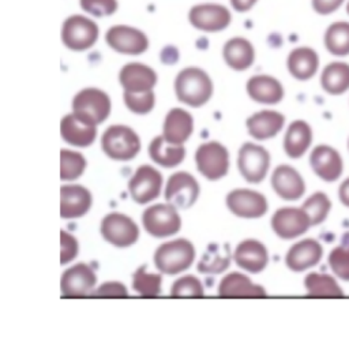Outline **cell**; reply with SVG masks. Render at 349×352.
I'll use <instances>...</instances> for the list:
<instances>
[{"mask_svg": "<svg viewBox=\"0 0 349 352\" xmlns=\"http://www.w3.org/2000/svg\"><path fill=\"white\" fill-rule=\"evenodd\" d=\"M271 187L275 194L286 201H296L306 192V183L302 175L291 166H278L271 175Z\"/></svg>", "mask_w": 349, "mask_h": 352, "instance_id": "cell-19", "label": "cell"}, {"mask_svg": "<svg viewBox=\"0 0 349 352\" xmlns=\"http://www.w3.org/2000/svg\"><path fill=\"white\" fill-rule=\"evenodd\" d=\"M87 159L73 151H60V179L62 180H76L85 173Z\"/></svg>", "mask_w": 349, "mask_h": 352, "instance_id": "cell-38", "label": "cell"}, {"mask_svg": "<svg viewBox=\"0 0 349 352\" xmlns=\"http://www.w3.org/2000/svg\"><path fill=\"white\" fill-rule=\"evenodd\" d=\"M124 104L126 107L138 115H146L149 113L156 104V96L153 90L149 91H142V93H131V91H124L123 93Z\"/></svg>", "mask_w": 349, "mask_h": 352, "instance_id": "cell-39", "label": "cell"}, {"mask_svg": "<svg viewBox=\"0 0 349 352\" xmlns=\"http://www.w3.org/2000/svg\"><path fill=\"white\" fill-rule=\"evenodd\" d=\"M106 44L116 52L123 55H141L149 48L148 36L128 25H115L106 30Z\"/></svg>", "mask_w": 349, "mask_h": 352, "instance_id": "cell-9", "label": "cell"}, {"mask_svg": "<svg viewBox=\"0 0 349 352\" xmlns=\"http://www.w3.org/2000/svg\"><path fill=\"white\" fill-rule=\"evenodd\" d=\"M111 107V97L101 89H82L73 100V113L93 126L101 124L108 119Z\"/></svg>", "mask_w": 349, "mask_h": 352, "instance_id": "cell-3", "label": "cell"}, {"mask_svg": "<svg viewBox=\"0 0 349 352\" xmlns=\"http://www.w3.org/2000/svg\"><path fill=\"white\" fill-rule=\"evenodd\" d=\"M249 96L261 104L274 105L284 98V87L281 82L270 76H254L247 81Z\"/></svg>", "mask_w": 349, "mask_h": 352, "instance_id": "cell-30", "label": "cell"}, {"mask_svg": "<svg viewBox=\"0 0 349 352\" xmlns=\"http://www.w3.org/2000/svg\"><path fill=\"white\" fill-rule=\"evenodd\" d=\"M347 12H348V15H349V1H348V4H347Z\"/></svg>", "mask_w": 349, "mask_h": 352, "instance_id": "cell-48", "label": "cell"}, {"mask_svg": "<svg viewBox=\"0 0 349 352\" xmlns=\"http://www.w3.org/2000/svg\"><path fill=\"white\" fill-rule=\"evenodd\" d=\"M93 296H100V298H127L128 292L127 288L122 283H104L100 288L91 292Z\"/></svg>", "mask_w": 349, "mask_h": 352, "instance_id": "cell-44", "label": "cell"}, {"mask_svg": "<svg viewBox=\"0 0 349 352\" xmlns=\"http://www.w3.org/2000/svg\"><path fill=\"white\" fill-rule=\"evenodd\" d=\"M149 156L156 164L166 168H172L184 160L185 149L183 145L171 144L163 135H160L150 142Z\"/></svg>", "mask_w": 349, "mask_h": 352, "instance_id": "cell-31", "label": "cell"}, {"mask_svg": "<svg viewBox=\"0 0 349 352\" xmlns=\"http://www.w3.org/2000/svg\"><path fill=\"white\" fill-rule=\"evenodd\" d=\"M188 21L195 29L201 32L216 33L225 30L231 25L232 15L225 6L206 3L191 7L188 12Z\"/></svg>", "mask_w": 349, "mask_h": 352, "instance_id": "cell-10", "label": "cell"}, {"mask_svg": "<svg viewBox=\"0 0 349 352\" xmlns=\"http://www.w3.org/2000/svg\"><path fill=\"white\" fill-rule=\"evenodd\" d=\"M270 167L269 152L257 144L246 142L238 156V168L250 183H261Z\"/></svg>", "mask_w": 349, "mask_h": 352, "instance_id": "cell-12", "label": "cell"}, {"mask_svg": "<svg viewBox=\"0 0 349 352\" xmlns=\"http://www.w3.org/2000/svg\"><path fill=\"white\" fill-rule=\"evenodd\" d=\"M161 274L148 273L146 266H141L133 276V288L141 296L156 298L161 292Z\"/></svg>", "mask_w": 349, "mask_h": 352, "instance_id": "cell-36", "label": "cell"}, {"mask_svg": "<svg viewBox=\"0 0 349 352\" xmlns=\"http://www.w3.org/2000/svg\"><path fill=\"white\" fill-rule=\"evenodd\" d=\"M225 63L235 72H245L250 69L256 59L254 45L243 37H234L228 40L223 50Z\"/></svg>", "mask_w": 349, "mask_h": 352, "instance_id": "cell-28", "label": "cell"}, {"mask_svg": "<svg viewBox=\"0 0 349 352\" xmlns=\"http://www.w3.org/2000/svg\"><path fill=\"white\" fill-rule=\"evenodd\" d=\"M194 119L181 108H172L164 120L163 137L174 145H183L192 134Z\"/></svg>", "mask_w": 349, "mask_h": 352, "instance_id": "cell-27", "label": "cell"}, {"mask_svg": "<svg viewBox=\"0 0 349 352\" xmlns=\"http://www.w3.org/2000/svg\"><path fill=\"white\" fill-rule=\"evenodd\" d=\"M163 187V175L150 166H141L128 182V192L137 204L156 199Z\"/></svg>", "mask_w": 349, "mask_h": 352, "instance_id": "cell-13", "label": "cell"}, {"mask_svg": "<svg viewBox=\"0 0 349 352\" xmlns=\"http://www.w3.org/2000/svg\"><path fill=\"white\" fill-rule=\"evenodd\" d=\"M310 166L315 175L325 182H336L344 173V160L340 152L329 145H318L310 155Z\"/></svg>", "mask_w": 349, "mask_h": 352, "instance_id": "cell-15", "label": "cell"}, {"mask_svg": "<svg viewBox=\"0 0 349 352\" xmlns=\"http://www.w3.org/2000/svg\"><path fill=\"white\" fill-rule=\"evenodd\" d=\"M325 47L335 56L349 55V22L339 21L332 23L325 32Z\"/></svg>", "mask_w": 349, "mask_h": 352, "instance_id": "cell-34", "label": "cell"}, {"mask_svg": "<svg viewBox=\"0 0 349 352\" xmlns=\"http://www.w3.org/2000/svg\"><path fill=\"white\" fill-rule=\"evenodd\" d=\"M78 241L66 231H60V264H69L78 256Z\"/></svg>", "mask_w": 349, "mask_h": 352, "instance_id": "cell-43", "label": "cell"}, {"mask_svg": "<svg viewBox=\"0 0 349 352\" xmlns=\"http://www.w3.org/2000/svg\"><path fill=\"white\" fill-rule=\"evenodd\" d=\"M91 206V194L84 186L70 184L60 188V216L62 219H80Z\"/></svg>", "mask_w": 349, "mask_h": 352, "instance_id": "cell-21", "label": "cell"}, {"mask_svg": "<svg viewBox=\"0 0 349 352\" xmlns=\"http://www.w3.org/2000/svg\"><path fill=\"white\" fill-rule=\"evenodd\" d=\"M321 87L332 94L340 96L349 90V65L346 62L329 63L321 76Z\"/></svg>", "mask_w": 349, "mask_h": 352, "instance_id": "cell-32", "label": "cell"}, {"mask_svg": "<svg viewBox=\"0 0 349 352\" xmlns=\"http://www.w3.org/2000/svg\"><path fill=\"white\" fill-rule=\"evenodd\" d=\"M119 82L124 91H149L157 84V74L152 67L144 63H127L119 73Z\"/></svg>", "mask_w": 349, "mask_h": 352, "instance_id": "cell-20", "label": "cell"}, {"mask_svg": "<svg viewBox=\"0 0 349 352\" xmlns=\"http://www.w3.org/2000/svg\"><path fill=\"white\" fill-rule=\"evenodd\" d=\"M348 148H349V140H348Z\"/></svg>", "mask_w": 349, "mask_h": 352, "instance_id": "cell-49", "label": "cell"}, {"mask_svg": "<svg viewBox=\"0 0 349 352\" xmlns=\"http://www.w3.org/2000/svg\"><path fill=\"white\" fill-rule=\"evenodd\" d=\"M199 195V184L188 173H176L168 179L166 187V199L179 209L191 208Z\"/></svg>", "mask_w": 349, "mask_h": 352, "instance_id": "cell-16", "label": "cell"}, {"mask_svg": "<svg viewBox=\"0 0 349 352\" xmlns=\"http://www.w3.org/2000/svg\"><path fill=\"white\" fill-rule=\"evenodd\" d=\"M313 227L311 220L303 208H281L271 217V228L284 241L302 236Z\"/></svg>", "mask_w": 349, "mask_h": 352, "instance_id": "cell-11", "label": "cell"}, {"mask_svg": "<svg viewBox=\"0 0 349 352\" xmlns=\"http://www.w3.org/2000/svg\"><path fill=\"white\" fill-rule=\"evenodd\" d=\"M329 266L341 280L349 281V246H337L329 254Z\"/></svg>", "mask_w": 349, "mask_h": 352, "instance_id": "cell-41", "label": "cell"}, {"mask_svg": "<svg viewBox=\"0 0 349 352\" xmlns=\"http://www.w3.org/2000/svg\"><path fill=\"white\" fill-rule=\"evenodd\" d=\"M198 171L209 180H218L228 174L229 153L224 145L217 141L202 144L195 153Z\"/></svg>", "mask_w": 349, "mask_h": 352, "instance_id": "cell-7", "label": "cell"}, {"mask_svg": "<svg viewBox=\"0 0 349 352\" xmlns=\"http://www.w3.org/2000/svg\"><path fill=\"white\" fill-rule=\"evenodd\" d=\"M195 260V248L187 239H176L161 245L155 253L156 267L166 274L187 270Z\"/></svg>", "mask_w": 349, "mask_h": 352, "instance_id": "cell-4", "label": "cell"}, {"mask_svg": "<svg viewBox=\"0 0 349 352\" xmlns=\"http://www.w3.org/2000/svg\"><path fill=\"white\" fill-rule=\"evenodd\" d=\"M171 204H157L148 208L142 214V224L148 234L155 238H168L179 232L181 219Z\"/></svg>", "mask_w": 349, "mask_h": 352, "instance_id": "cell-6", "label": "cell"}, {"mask_svg": "<svg viewBox=\"0 0 349 352\" xmlns=\"http://www.w3.org/2000/svg\"><path fill=\"white\" fill-rule=\"evenodd\" d=\"M346 0H311L313 8L319 15H330L337 11Z\"/></svg>", "mask_w": 349, "mask_h": 352, "instance_id": "cell-45", "label": "cell"}, {"mask_svg": "<svg viewBox=\"0 0 349 352\" xmlns=\"http://www.w3.org/2000/svg\"><path fill=\"white\" fill-rule=\"evenodd\" d=\"M172 298H202L203 287L195 276H184L174 281L171 289Z\"/></svg>", "mask_w": 349, "mask_h": 352, "instance_id": "cell-40", "label": "cell"}, {"mask_svg": "<svg viewBox=\"0 0 349 352\" xmlns=\"http://www.w3.org/2000/svg\"><path fill=\"white\" fill-rule=\"evenodd\" d=\"M286 67L295 80L308 81L319 69V56L310 47H299L288 55Z\"/></svg>", "mask_w": 349, "mask_h": 352, "instance_id": "cell-22", "label": "cell"}, {"mask_svg": "<svg viewBox=\"0 0 349 352\" xmlns=\"http://www.w3.org/2000/svg\"><path fill=\"white\" fill-rule=\"evenodd\" d=\"M218 296L221 298H264L266 291L261 285L254 284L246 274L234 272L227 274L218 285Z\"/></svg>", "mask_w": 349, "mask_h": 352, "instance_id": "cell-23", "label": "cell"}, {"mask_svg": "<svg viewBox=\"0 0 349 352\" xmlns=\"http://www.w3.org/2000/svg\"><path fill=\"white\" fill-rule=\"evenodd\" d=\"M285 116L277 111L264 109L261 112L254 113L247 119V130L249 134L258 140L264 141L275 137L284 127Z\"/></svg>", "mask_w": 349, "mask_h": 352, "instance_id": "cell-25", "label": "cell"}, {"mask_svg": "<svg viewBox=\"0 0 349 352\" xmlns=\"http://www.w3.org/2000/svg\"><path fill=\"white\" fill-rule=\"evenodd\" d=\"M100 29L97 23L85 15H71L62 26V43L71 51L90 50L98 40Z\"/></svg>", "mask_w": 349, "mask_h": 352, "instance_id": "cell-5", "label": "cell"}, {"mask_svg": "<svg viewBox=\"0 0 349 352\" xmlns=\"http://www.w3.org/2000/svg\"><path fill=\"white\" fill-rule=\"evenodd\" d=\"M234 260L238 266L250 273H261L269 263V254L260 241L246 239L238 245Z\"/></svg>", "mask_w": 349, "mask_h": 352, "instance_id": "cell-24", "label": "cell"}, {"mask_svg": "<svg viewBox=\"0 0 349 352\" xmlns=\"http://www.w3.org/2000/svg\"><path fill=\"white\" fill-rule=\"evenodd\" d=\"M97 284V277L94 270L89 265H74L67 269L60 278V288L63 296L67 298H81L93 292Z\"/></svg>", "mask_w": 349, "mask_h": 352, "instance_id": "cell-17", "label": "cell"}, {"mask_svg": "<svg viewBox=\"0 0 349 352\" xmlns=\"http://www.w3.org/2000/svg\"><path fill=\"white\" fill-rule=\"evenodd\" d=\"M339 198L344 206L349 208V177H347L339 188Z\"/></svg>", "mask_w": 349, "mask_h": 352, "instance_id": "cell-47", "label": "cell"}, {"mask_svg": "<svg viewBox=\"0 0 349 352\" xmlns=\"http://www.w3.org/2000/svg\"><path fill=\"white\" fill-rule=\"evenodd\" d=\"M102 238L116 248H130L139 238V228L128 216L109 213L101 221Z\"/></svg>", "mask_w": 349, "mask_h": 352, "instance_id": "cell-8", "label": "cell"}, {"mask_svg": "<svg viewBox=\"0 0 349 352\" xmlns=\"http://www.w3.org/2000/svg\"><path fill=\"white\" fill-rule=\"evenodd\" d=\"M174 93L180 102L199 108L205 105L213 94V82L206 72L199 67L181 70L174 80Z\"/></svg>", "mask_w": 349, "mask_h": 352, "instance_id": "cell-1", "label": "cell"}, {"mask_svg": "<svg viewBox=\"0 0 349 352\" xmlns=\"http://www.w3.org/2000/svg\"><path fill=\"white\" fill-rule=\"evenodd\" d=\"M304 287L310 296L318 298H343L344 289L337 280L326 273H308L304 278Z\"/></svg>", "mask_w": 349, "mask_h": 352, "instance_id": "cell-33", "label": "cell"}, {"mask_svg": "<svg viewBox=\"0 0 349 352\" xmlns=\"http://www.w3.org/2000/svg\"><path fill=\"white\" fill-rule=\"evenodd\" d=\"M60 134L67 144L78 148H87L94 142L97 130L95 126L81 120L74 113H70L62 119Z\"/></svg>", "mask_w": 349, "mask_h": 352, "instance_id": "cell-26", "label": "cell"}, {"mask_svg": "<svg viewBox=\"0 0 349 352\" xmlns=\"http://www.w3.org/2000/svg\"><path fill=\"white\" fill-rule=\"evenodd\" d=\"M324 257V248L315 239H304L295 243L285 256V264L296 273H302L315 265Z\"/></svg>", "mask_w": 349, "mask_h": 352, "instance_id": "cell-18", "label": "cell"}, {"mask_svg": "<svg viewBox=\"0 0 349 352\" xmlns=\"http://www.w3.org/2000/svg\"><path fill=\"white\" fill-rule=\"evenodd\" d=\"M81 8L91 16H111L117 11V0H80Z\"/></svg>", "mask_w": 349, "mask_h": 352, "instance_id": "cell-42", "label": "cell"}, {"mask_svg": "<svg viewBox=\"0 0 349 352\" xmlns=\"http://www.w3.org/2000/svg\"><path fill=\"white\" fill-rule=\"evenodd\" d=\"M313 142V129L304 120H295L289 124L284 137V151L291 159H300Z\"/></svg>", "mask_w": 349, "mask_h": 352, "instance_id": "cell-29", "label": "cell"}, {"mask_svg": "<svg viewBox=\"0 0 349 352\" xmlns=\"http://www.w3.org/2000/svg\"><path fill=\"white\" fill-rule=\"evenodd\" d=\"M302 208L308 214L311 224L318 226L328 219V216L332 210V201L328 197V194L318 191V192H314L311 197H308L304 201Z\"/></svg>", "mask_w": 349, "mask_h": 352, "instance_id": "cell-37", "label": "cell"}, {"mask_svg": "<svg viewBox=\"0 0 349 352\" xmlns=\"http://www.w3.org/2000/svg\"><path fill=\"white\" fill-rule=\"evenodd\" d=\"M258 0H231V6L238 12H247L251 10Z\"/></svg>", "mask_w": 349, "mask_h": 352, "instance_id": "cell-46", "label": "cell"}, {"mask_svg": "<svg viewBox=\"0 0 349 352\" xmlns=\"http://www.w3.org/2000/svg\"><path fill=\"white\" fill-rule=\"evenodd\" d=\"M228 209L240 219H260L267 212V201L261 192L238 188L227 195Z\"/></svg>", "mask_w": 349, "mask_h": 352, "instance_id": "cell-14", "label": "cell"}, {"mask_svg": "<svg viewBox=\"0 0 349 352\" xmlns=\"http://www.w3.org/2000/svg\"><path fill=\"white\" fill-rule=\"evenodd\" d=\"M102 152L112 160L128 162L141 151V140L138 134L127 126H111L101 137Z\"/></svg>", "mask_w": 349, "mask_h": 352, "instance_id": "cell-2", "label": "cell"}, {"mask_svg": "<svg viewBox=\"0 0 349 352\" xmlns=\"http://www.w3.org/2000/svg\"><path fill=\"white\" fill-rule=\"evenodd\" d=\"M231 264V254L228 245H210L203 254L202 260L198 264V270L201 273H223Z\"/></svg>", "mask_w": 349, "mask_h": 352, "instance_id": "cell-35", "label": "cell"}]
</instances>
